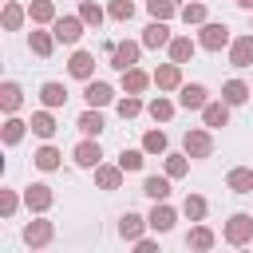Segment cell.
<instances>
[{"label":"cell","instance_id":"cell-15","mask_svg":"<svg viewBox=\"0 0 253 253\" xmlns=\"http://www.w3.org/2000/svg\"><path fill=\"white\" fill-rule=\"evenodd\" d=\"M24 241H28L32 249L47 245V241H51V221H28V229H24Z\"/></svg>","mask_w":253,"mask_h":253},{"label":"cell","instance_id":"cell-28","mask_svg":"<svg viewBox=\"0 0 253 253\" xmlns=\"http://www.w3.org/2000/svg\"><path fill=\"white\" fill-rule=\"evenodd\" d=\"M59 158H63V154H59L55 146H40V150L32 154V162H36L40 170H55V166H59Z\"/></svg>","mask_w":253,"mask_h":253},{"label":"cell","instance_id":"cell-31","mask_svg":"<svg viewBox=\"0 0 253 253\" xmlns=\"http://www.w3.org/2000/svg\"><path fill=\"white\" fill-rule=\"evenodd\" d=\"M79 16H83V24H91V28L103 24V8H99L95 0H79Z\"/></svg>","mask_w":253,"mask_h":253},{"label":"cell","instance_id":"cell-7","mask_svg":"<svg viewBox=\"0 0 253 253\" xmlns=\"http://www.w3.org/2000/svg\"><path fill=\"white\" fill-rule=\"evenodd\" d=\"M51 186H43V182H36V186H28L24 190V206L28 210H36V213H43V210H51Z\"/></svg>","mask_w":253,"mask_h":253},{"label":"cell","instance_id":"cell-40","mask_svg":"<svg viewBox=\"0 0 253 253\" xmlns=\"http://www.w3.org/2000/svg\"><path fill=\"white\" fill-rule=\"evenodd\" d=\"M20 24H24V8H20V4H4V28L16 32Z\"/></svg>","mask_w":253,"mask_h":253},{"label":"cell","instance_id":"cell-13","mask_svg":"<svg viewBox=\"0 0 253 253\" xmlns=\"http://www.w3.org/2000/svg\"><path fill=\"white\" fill-rule=\"evenodd\" d=\"M67 71H71L75 79H83V83H87V79L95 75V55H91V51H75V55H71V63H67Z\"/></svg>","mask_w":253,"mask_h":253},{"label":"cell","instance_id":"cell-8","mask_svg":"<svg viewBox=\"0 0 253 253\" xmlns=\"http://www.w3.org/2000/svg\"><path fill=\"white\" fill-rule=\"evenodd\" d=\"M174 221H178V213L166 206V202H154V210H150V217H146V225L154 229V233H170L174 229Z\"/></svg>","mask_w":253,"mask_h":253},{"label":"cell","instance_id":"cell-27","mask_svg":"<svg viewBox=\"0 0 253 253\" xmlns=\"http://www.w3.org/2000/svg\"><path fill=\"white\" fill-rule=\"evenodd\" d=\"M142 225H146V221H142L138 213H123V221H119V233H123L126 241H138V237H142Z\"/></svg>","mask_w":253,"mask_h":253},{"label":"cell","instance_id":"cell-6","mask_svg":"<svg viewBox=\"0 0 253 253\" xmlns=\"http://www.w3.org/2000/svg\"><path fill=\"white\" fill-rule=\"evenodd\" d=\"M186 154H190V158H210V154H213L210 130H186Z\"/></svg>","mask_w":253,"mask_h":253},{"label":"cell","instance_id":"cell-3","mask_svg":"<svg viewBox=\"0 0 253 253\" xmlns=\"http://www.w3.org/2000/svg\"><path fill=\"white\" fill-rule=\"evenodd\" d=\"M138 51H142V43H130V40L115 43V51H111V67H115V71L134 67V63H138Z\"/></svg>","mask_w":253,"mask_h":253},{"label":"cell","instance_id":"cell-43","mask_svg":"<svg viewBox=\"0 0 253 253\" xmlns=\"http://www.w3.org/2000/svg\"><path fill=\"white\" fill-rule=\"evenodd\" d=\"M138 111H142V103H138L134 95H126V99H119V115H123V119H134Z\"/></svg>","mask_w":253,"mask_h":253},{"label":"cell","instance_id":"cell-38","mask_svg":"<svg viewBox=\"0 0 253 253\" xmlns=\"http://www.w3.org/2000/svg\"><path fill=\"white\" fill-rule=\"evenodd\" d=\"M186 158H190V154H166V174H170V178H182V174L190 170Z\"/></svg>","mask_w":253,"mask_h":253},{"label":"cell","instance_id":"cell-45","mask_svg":"<svg viewBox=\"0 0 253 253\" xmlns=\"http://www.w3.org/2000/svg\"><path fill=\"white\" fill-rule=\"evenodd\" d=\"M134 249H138V253H154V241H150V237H138Z\"/></svg>","mask_w":253,"mask_h":253},{"label":"cell","instance_id":"cell-19","mask_svg":"<svg viewBox=\"0 0 253 253\" xmlns=\"http://www.w3.org/2000/svg\"><path fill=\"white\" fill-rule=\"evenodd\" d=\"M142 194H146V198H154V202H166V198H170V174H166V178L150 174V178L142 182Z\"/></svg>","mask_w":253,"mask_h":253},{"label":"cell","instance_id":"cell-14","mask_svg":"<svg viewBox=\"0 0 253 253\" xmlns=\"http://www.w3.org/2000/svg\"><path fill=\"white\" fill-rule=\"evenodd\" d=\"M83 99H87L91 107H107V103L115 99V91H111L107 83H99V79H87V87H83Z\"/></svg>","mask_w":253,"mask_h":253},{"label":"cell","instance_id":"cell-18","mask_svg":"<svg viewBox=\"0 0 253 253\" xmlns=\"http://www.w3.org/2000/svg\"><path fill=\"white\" fill-rule=\"evenodd\" d=\"M123 166H95V182L103 186V190H119L123 186Z\"/></svg>","mask_w":253,"mask_h":253},{"label":"cell","instance_id":"cell-10","mask_svg":"<svg viewBox=\"0 0 253 253\" xmlns=\"http://www.w3.org/2000/svg\"><path fill=\"white\" fill-rule=\"evenodd\" d=\"M154 83H158V91H178L182 87V63H162L158 71H154Z\"/></svg>","mask_w":253,"mask_h":253},{"label":"cell","instance_id":"cell-34","mask_svg":"<svg viewBox=\"0 0 253 253\" xmlns=\"http://www.w3.org/2000/svg\"><path fill=\"white\" fill-rule=\"evenodd\" d=\"M182 213H186L190 221H202V217H206V198H198V194H190V198L182 202Z\"/></svg>","mask_w":253,"mask_h":253},{"label":"cell","instance_id":"cell-12","mask_svg":"<svg viewBox=\"0 0 253 253\" xmlns=\"http://www.w3.org/2000/svg\"><path fill=\"white\" fill-rule=\"evenodd\" d=\"M99 158H103V150H99V142H91V134L75 146V162L83 166V170H95L99 166Z\"/></svg>","mask_w":253,"mask_h":253},{"label":"cell","instance_id":"cell-21","mask_svg":"<svg viewBox=\"0 0 253 253\" xmlns=\"http://www.w3.org/2000/svg\"><path fill=\"white\" fill-rule=\"evenodd\" d=\"M146 83H150V75H146V71H138V67H126V71H123V91H126V95L146 91Z\"/></svg>","mask_w":253,"mask_h":253},{"label":"cell","instance_id":"cell-44","mask_svg":"<svg viewBox=\"0 0 253 253\" xmlns=\"http://www.w3.org/2000/svg\"><path fill=\"white\" fill-rule=\"evenodd\" d=\"M16 206H20V198H16L12 190H0V213H4V217H12V213H16Z\"/></svg>","mask_w":253,"mask_h":253},{"label":"cell","instance_id":"cell-25","mask_svg":"<svg viewBox=\"0 0 253 253\" xmlns=\"http://www.w3.org/2000/svg\"><path fill=\"white\" fill-rule=\"evenodd\" d=\"M20 99H24V91H20V83H12V79H8V83L0 87V107H4L8 115H12V111L20 107Z\"/></svg>","mask_w":253,"mask_h":253},{"label":"cell","instance_id":"cell-36","mask_svg":"<svg viewBox=\"0 0 253 253\" xmlns=\"http://www.w3.org/2000/svg\"><path fill=\"white\" fill-rule=\"evenodd\" d=\"M51 47H55V36H47V32H32V51L36 55H51Z\"/></svg>","mask_w":253,"mask_h":253},{"label":"cell","instance_id":"cell-37","mask_svg":"<svg viewBox=\"0 0 253 253\" xmlns=\"http://www.w3.org/2000/svg\"><path fill=\"white\" fill-rule=\"evenodd\" d=\"M28 126H32V123H20V119H8V123H4V142H8V146H16V142L24 138V130H28Z\"/></svg>","mask_w":253,"mask_h":253},{"label":"cell","instance_id":"cell-16","mask_svg":"<svg viewBox=\"0 0 253 253\" xmlns=\"http://www.w3.org/2000/svg\"><path fill=\"white\" fill-rule=\"evenodd\" d=\"M225 186H229L233 194H253V170H245V166L229 170V174H225Z\"/></svg>","mask_w":253,"mask_h":253},{"label":"cell","instance_id":"cell-23","mask_svg":"<svg viewBox=\"0 0 253 253\" xmlns=\"http://www.w3.org/2000/svg\"><path fill=\"white\" fill-rule=\"evenodd\" d=\"M249 95H253V91H249V87H245V83H241V79H229V83H225V87H221V99H225V103H229V107H237V103H245V99H249Z\"/></svg>","mask_w":253,"mask_h":253},{"label":"cell","instance_id":"cell-9","mask_svg":"<svg viewBox=\"0 0 253 253\" xmlns=\"http://www.w3.org/2000/svg\"><path fill=\"white\" fill-rule=\"evenodd\" d=\"M142 47H170V28L166 20H150L142 28Z\"/></svg>","mask_w":253,"mask_h":253},{"label":"cell","instance_id":"cell-41","mask_svg":"<svg viewBox=\"0 0 253 253\" xmlns=\"http://www.w3.org/2000/svg\"><path fill=\"white\" fill-rule=\"evenodd\" d=\"M182 20L186 24H206V4H186L182 8Z\"/></svg>","mask_w":253,"mask_h":253},{"label":"cell","instance_id":"cell-32","mask_svg":"<svg viewBox=\"0 0 253 253\" xmlns=\"http://www.w3.org/2000/svg\"><path fill=\"white\" fill-rule=\"evenodd\" d=\"M146 111H150V119H154V123H170V115H174V103L158 95V99H154V103H150Z\"/></svg>","mask_w":253,"mask_h":253},{"label":"cell","instance_id":"cell-20","mask_svg":"<svg viewBox=\"0 0 253 253\" xmlns=\"http://www.w3.org/2000/svg\"><path fill=\"white\" fill-rule=\"evenodd\" d=\"M194 47H198V43H194L190 36H174V40H170V59H174V63H186V59H194Z\"/></svg>","mask_w":253,"mask_h":253},{"label":"cell","instance_id":"cell-11","mask_svg":"<svg viewBox=\"0 0 253 253\" xmlns=\"http://www.w3.org/2000/svg\"><path fill=\"white\" fill-rule=\"evenodd\" d=\"M229 63L233 67H249L253 63V36H237L229 43Z\"/></svg>","mask_w":253,"mask_h":253},{"label":"cell","instance_id":"cell-35","mask_svg":"<svg viewBox=\"0 0 253 253\" xmlns=\"http://www.w3.org/2000/svg\"><path fill=\"white\" fill-rule=\"evenodd\" d=\"M146 12H150L154 20H170V16L178 12V4H174V0H146Z\"/></svg>","mask_w":253,"mask_h":253},{"label":"cell","instance_id":"cell-29","mask_svg":"<svg viewBox=\"0 0 253 253\" xmlns=\"http://www.w3.org/2000/svg\"><path fill=\"white\" fill-rule=\"evenodd\" d=\"M213 241H217V237H213L206 225H194V229H190V237H186V245H190V249H213Z\"/></svg>","mask_w":253,"mask_h":253},{"label":"cell","instance_id":"cell-33","mask_svg":"<svg viewBox=\"0 0 253 253\" xmlns=\"http://www.w3.org/2000/svg\"><path fill=\"white\" fill-rule=\"evenodd\" d=\"M142 150L146 154H166V134L162 130H146L142 134Z\"/></svg>","mask_w":253,"mask_h":253},{"label":"cell","instance_id":"cell-46","mask_svg":"<svg viewBox=\"0 0 253 253\" xmlns=\"http://www.w3.org/2000/svg\"><path fill=\"white\" fill-rule=\"evenodd\" d=\"M237 8H245V12H253V0H237Z\"/></svg>","mask_w":253,"mask_h":253},{"label":"cell","instance_id":"cell-42","mask_svg":"<svg viewBox=\"0 0 253 253\" xmlns=\"http://www.w3.org/2000/svg\"><path fill=\"white\" fill-rule=\"evenodd\" d=\"M119 166L123 170H142V150H123L119 154Z\"/></svg>","mask_w":253,"mask_h":253},{"label":"cell","instance_id":"cell-2","mask_svg":"<svg viewBox=\"0 0 253 253\" xmlns=\"http://www.w3.org/2000/svg\"><path fill=\"white\" fill-rule=\"evenodd\" d=\"M51 36H55L59 43H79V36H83V16H59V20L51 24Z\"/></svg>","mask_w":253,"mask_h":253},{"label":"cell","instance_id":"cell-26","mask_svg":"<svg viewBox=\"0 0 253 253\" xmlns=\"http://www.w3.org/2000/svg\"><path fill=\"white\" fill-rule=\"evenodd\" d=\"M75 126H79L83 134H99V130H103L107 123H103V115H99V107H91V111H83V115H79V123H75Z\"/></svg>","mask_w":253,"mask_h":253},{"label":"cell","instance_id":"cell-30","mask_svg":"<svg viewBox=\"0 0 253 253\" xmlns=\"http://www.w3.org/2000/svg\"><path fill=\"white\" fill-rule=\"evenodd\" d=\"M32 130H36L40 138H51V134H55V119H51L47 111H36V115H32Z\"/></svg>","mask_w":253,"mask_h":253},{"label":"cell","instance_id":"cell-39","mask_svg":"<svg viewBox=\"0 0 253 253\" xmlns=\"http://www.w3.org/2000/svg\"><path fill=\"white\" fill-rule=\"evenodd\" d=\"M107 12H111V20L126 24V20L134 16V4H130V0H111V8H107Z\"/></svg>","mask_w":253,"mask_h":253},{"label":"cell","instance_id":"cell-4","mask_svg":"<svg viewBox=\"0 0 253 253\" xmlns=\"http://www.w3.org/2000/svg\"><path fill=\"white\" fill-rule=\"evenodd\" d=\"M198 43H202L206 51H221V47L229 43V28H225V24H206L202 36H198Z\"/></svg>","mask_w":253,"mask_h":253},{"label":"cell","instance_id":"cell-1","mask_svg":"<svg viewBox=\"0 0 253 253\" xmlns=\"http://www.w3.org/2000/svg\"><path fill=\"white\" fill-rule=\"evenodd\" d=\"M225 241H229V245L253 241V217H249V213H233V217L225 221Z\"/></svg>","mask_w":253,"mask_h":253},{"label":"cell","instance_id":"cell-5","mask_svg":"<svg viewBox=\"0 0 253 253\" xmlns=\"http://www.w3.org/2000/svg\"><path fill=\"white\" fill-rule=\"evenodd\" d=\"M206 95H210V91H206L202 83H182V87H178V103H182L186 111H202V107L210 103Z\"/></svg>","mask_w":253,"mask_h":253},{"label":"cell","instance_id":"cell-17","mask_svg":"<svg viewBox=\"0 0 253 253\" xmlns=\"http://www.w3.org/2000/svg\"><path fill=\"white\" fill-rule=\"evenodd\" d=\"M202 119H206V126H225L229 123V103L221 99V103H206L202 107Z\"/></svg>","mask_w":253,"mask_h":253},{"label":"cell","instance_id":"cell-24","mask_svg":"<svg viewBox=\"0 0 253 253\" xmlns=\"http://www.w3.org/2000/svg\"><path fill=\"white\" fill-rule=\"evenodd\" d=\"M40 99H43V107H63L67 103V87L63 83H43L40 87Z\"/></svg>","mask_w":253,"mask_h":253},{"label":"cell","instance_id":"cell-22","mask_svg":"<svg viewBox=\"0 0 253 253\" xmlns=\"http://www.w3.org/2000/svg\"><path fill=\"white\" fill-rule=\"evenodd\" d=\"M28 16H32L36 24H55V4H51V0H32V4H28Z\"/></svg>","mask_w":253,"mask_h":253}]
</instances>
